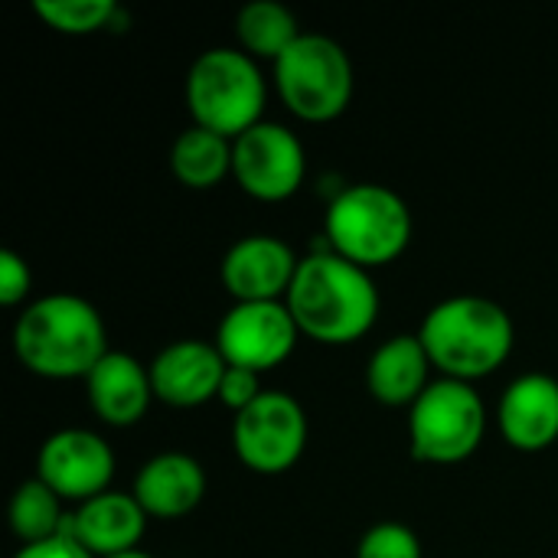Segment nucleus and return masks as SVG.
<instances>
[{"mask_svg": "<svg viewBox=\"0 0 558 558\" xmlns=\"http://www.w3.org/2000/svg\"><path fill=\"white\" fill-rule=\"evenodd\" d=\"M36 13L43 23L65 36H88L105 29L118 7L111 0H36Z\"/></svg>", "mask_w": 558, "mask_h": 558, "instance_id": "22", "label": "nucleus"}, {"mask_svg": "<svg viewBox=\"0 0 558 558\" xmlns=\"http://www.w3.org/2000/svg\"><path fill=\"white\" fill-rule=\"evenodd\" d=\"M88 402L92 412L111 425V428H128L137 425L154 399V383L150 369L141 366L134 356L111 350L88 376H85Z\"/></svg>", "mask_w": 558, "mask_h": 558, "instance_id": "15", "label": "nucleus"}, {"mask_svg": "<svg viewBox=\"0 0 558 558\" xmlns=\"http://www.w3.org/2000/svg\"><path fill=\"white\" fill-rule=\"evenodd\" d=\"M327 245L340 258L373 271L396 262L412 242V213L399 193L379 183H356L333 196L324 219Z\"/></svg>", "mask_w": 558, "mask_h": 558, "instance_id": "4", "label": "nucleus"}, {"mask_svg": "<svg viewBox=\"0 0 558 558\" xmlns=\"http://www.w3.org/2000/svg\"><path fill=\"white\" fill-rule=\"evenodd\" d=\"M298 324L284 301L235 304L216 330V350L229 366L248 373H268L281 366L298 347Z\"/></svg>", "mask_w": 558, "mask_h": 558, "instance_id": "10", "label": "nucleus"}, {"mask_svg": "<svg viewBox=\"0 0 558 558\" xmlns=\"http://www.w3.org/2000/svg\"><path fill=\"white\" fill-rule=\"evenodd\" d=\"M307 445V415L288 392L265 389L245 412L235 415L232 448L239 461L265 477L291 471Z\"/></svg>", "mask_w": 558, "mask_h": 558, "instance_id": "8", "label": "nucleus"}, {"mask_svg": "<svg viewBox=\"0 0 558 558\" xmlns=\"http://www.w3.org/2000/svg\"><path fill=\"white\" fill-rule=\"evenodd\" d=\"M170 170L190 190H213L232 173V141L193 124L173 141Z\"/></svg>", "mask_w": 558, "mask_h": 558, "instance_id": "19", "label": "nucleus"}, {"mask_svg": "<svg viewBox=\"0 0 558 558\" xmlns=\"http://www.w3.org/2000/svg\"><path fill=\"white\" fill-rule=\"evenodd\" d=\"M428 369H432V360L422 340L412 333H399L373 353L366 366V386L376 402L392 405V409H402V405L412 409L418 396L432 386Z\"/></svg>", "mask_w": 558, "mask_h": 558, "instance_id": "18", "label": "nucleus"}, {"mask_svg": "<svg viewBox=\"0 0 558 558\" xmlns=\"http://www.w3.org/2000/svg\"><path fill=\"white\" fill-rule=\"evenodd\" d=\"M487 435V409L471 383L438 379L409 409L412 458L425 464H461Z\"/></svg>", "mask_w": 558, "mask_h": 558, "instance_id": "7", "label": "nucleus"}, {"mask_svg": "<svg viewBox=\"0 0 558 558\" xmlns=\"http://www.w3.org/2000/svg\"><path fill=\"white\" fill-rule=\"evenodd\" d=\"M356 558H422V543L405 523H376L360 539Z\"/></svg>", "mask_w": 558, "mask_h": 558, "instance_id": "23", "label": "nucleus"}, {"mask_svg": "<svg viewBox=\"0 0 558 558\" xmlns=\"http://www.w3.org/2000/svg\"><path fill=\"white\" fill-rule=\"evenodd\" d=\"M13 558H95L75 536H72V530L65 526L59 536H52V539H43V543H29V546H23L20 553Z\"/></svg>", "mask_w": 558, "mask_h": 558, "instance_id": "26", "label": "nucleus"}, {"mask_svg": "<svg viewBox=\"0 0 558 558\" xmlns=\"http://www.w3.org/2000/svg\"><path fill=\"white\" fill-rule=\"evenodd\" d=\"M29 284H33L29 265L16 252L3 248L0 252V304L3 307H16L20 301H26Z\"/></svg>", "mask_w": 558, "mask_h": 558, "instance_id": "24", "label": "nucleus"}, {"mask_svg": "<svg viewBox=\"0 0 558 558\" xmlns=\"http://www.w3.org/2000/svg\"><path fill=\"white\" fill-rule=\"evenodd\" d=\"M307 157L294 131L275 121H262L232 141V177L262 203H281L304 183Z\"/></svg>", "mask_w": 558, "mask_h": 558, "instance_id": "9", "label": "nucleus"}, {"mask_svg": "<svg viewBox=\"0 0 558 558\" xmlns=\"http://www.w3.org/2000/svg\"><path fill=\"white\" fill-rule=\"evenodd\" d=\"M235 33L242 43V52H248L255 62L268 59L271 65L304 36L298 29V20L288 7L275 0H255L245 3L235 16Z\"/></svg>", "mask_w": 558, "mask_h": 558, "instance_id": "20", "label": "nucleus"}, {"mask_svg": "<svg viewBox=\"0 0 558 558\" xmlns=\"http://www.w3.org/2000/svg\"><path fill=\"white\" fill-rule=\"evenodd\" d=\"M111 558H154V556H147V553H141V549H131V553H121V556H111Z\"/></svg>", "mask_w": 558, "mask_h": 558, "instance_id": "27", "label": "nucleus"}, {"mask_svg": "<svg viewBox=\"0 0 558 558\" xmlns=\"http://www.w3.org/2000/svg\"><path fill=\"white\" fill-rule=\"evenodd\" d=\"M418 340L445 379L474 383L497 373L510 360L517 330L497 301L461 294L425 314Z\"/></svg>", "mask_w": 558, "mask_h": 558, "instance_id": "3", "label": "nucleus"}, {"mask_svg": "<svg viewBox=\"0 0 558 558\" xmlns=\"http://www.w3.org/2000/svg\"><path fill=\"white\" fill-rule=\"evenodd\" d=\"M36 477L59 497L78 507L108 494L114 477L111 448L85 428H65L43 441L36 458Z\"/></svg>", "mask_w": 558, "mask_h": 558, "instance_id": "11", "label": "nucleus"}, {"mask_svg": "<svg viewBox=\"0 0 558 558\" xmlns=\"http://www.w3.org/2000/svg\"><path fill=\"white\" fill-rule=\"evenodd\" d=\"M500 435L513 451L539 454L558 441V383L546 373L513 379L497 409Z\"/></svg>", "mask_w": 558, "mask_h": 558, "instance_id": "14", "label": "nucleus"}, {"mask_svg": "<svg viewBox=\"0 0 558 558\" xmlns=\"http://www.w3.org/2000/svg\"><path fill=\"white\" fill-rule=\"evenodd\" d=\"M265 389L258 386V373H248V369H239V366H229L226 376H222V386H219V402L229 405L235 415L245 412Z\"/></svg>", "mask_w": 558, "mask_h": 558, "instance_id": "25", "label": "nucleus"}, {"mask_svg": "<svg viewBox=\"0 0 558 558\" xmlns=\"http://www.w3.org/2000/svg\"><path fill=\"white\" fill-rule=\"evenodd\" d=\"M13 353L33 376L85 379L111 350L105 320L85 298L49 294L16 317Z\"/></svg>", "mask_w": 558, "mask_h": 558, "instance_id": "2", "label": "nucleus"}, {"mask_svg": "<svg viewBox=\"0 0 558 558\" xmlns=\"http://www.w3.org/2000/svg\"><path fill=\"white\" fill-rule=\"evenodd\" d=\"M147 369L154 383V399L173 409H196L209 399H219L229 363L222 360L216 343L209 347L203 340H177L163 347Z\"/></svg>", "mask_w": 558, "mask_h": 558, "instance_id": "13", "label": "nucleus"}, {"mask_svg": "<svg viewBox=\"0 0 558 558\" xmlns=\"http://www.w3.org/2000/svg\"><path fill=\"white\" fill-rule=\"evenodd\" d=\"M265 98L268 88L262 69L242 49L216 46L190 65L186 105L196 128L235 141L262 124Z\"/></svg>", "mask_w": 558, "mask_h": 558, "instance_id": "5", "label": "nucleus"}, {"mask_svg": "<svg viewBox=\"0 0 558 558\" xmlns=\"http://www.w3.org/2000/svg\"><path fill=\"white\" fill-rule=\"evenodd\" d=\"M147 526V513L134 500V494L108 490L88 504L78 507L75 517H69L72 536L95 558H111L137 549Z\"/></svg>", "mask_w": 558, "mask_h": 558, "instance_id": "17", "label": "nucleus"}, {"mask_svg": "<svg viewBox=\"0 0 558 558\" xmlns=\"http://www.w3.org/2000/svg\"><path fill=\"white\" fill-rule=\"evenodd\" d=\"M298 265L301 258L288 242L275 235H245L226 252L219 278L235 304H262L288 298Z\"/></svg>", "mask_w": 558, "mask_h": 558, "instance_id": "12", "label": "nucleus"}, {"mask_svg": "<svg viewBox=\"0 0 558 558\" xmlns=\"http://www.w3.org/2000/svg\"><path fill=\"white\" fill-rule=\"evenodd\" d=\"M275 88L291 114L324 124L340 118L353 98V62L337 39L304 33L275 62Z\"/></svg>", "mask_w": 558, "mask_h": 558, "instance_id": "6", "label": "nucleus"}, {"mask_svg": "<svg viewBox=\"0 0 558 558\" xmlns=\"http://www.w3.org/2000/svg\"><path fill=\"white\" fill-rule=\"evenodd\" d=\"M65 526H69V520L62 517V500L39 477L26 481L13 494V500H10V530L23 539V546L52 539Z\"/></svg>", "mask_w": 558, "mask_h": 558, "instance_id": "21", "label": "nucleus"}, {"mask_svg": "<svg viewBox=\"0 0 558 558\" xmlns=\"http://www.w3.org/2000/svg\"><path fill=\"white\" fill-rule=\"evenodd\" d=\"M284 304L298 330L324 347L363 340L379 317V291L369 271L330 248L301 258Z\"/></svg>", "mask_w": 558, "mask_h": 558, "instance_id": "1", "label": "nucleus"}, {"mask_svg": "<svg viewBox=\"0 0 558 558\" xmlns=\"http://www.w3.org/2000/svg\"><path fill=\"white\" fill-rule=\"evenodd\" d=\"M206 497V471L196 458L167 451L150 458L134 481V500L147 517L180 520L193 513Z\"/></svg>", "mask_w": 558, "mask_h": 558, "instance_id": "16", "label": "nucleus"}]
</instances>
